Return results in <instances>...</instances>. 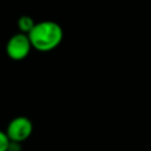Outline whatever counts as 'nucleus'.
Returning <instances> with one entry per match:
<instances>
[{
	"label": "nucleus",
	"mask_w": 151,
	"mask_h": 151,
	"mask_svg": "<svg viewBox=\"0 0 151 151\" xmlns=\"http://www.w3.org/2000/svg\"><path fill=\"white\" fill-rule=\"evenodd\" d=\"M28 38L34 50L39 52H50L60 45L64 38V31L58 22L44 20L35 24Z\"/></svg>",
	"instance_id": "nucleus-1"
},
{
	"label": "nucleus",
	"mask_w": 151,
	"mask_h": 151,
	"mask_svg": "<svg viewBox=\"0 0 151 151\" xmlns=\"http://www.w3.org/2000/svg\"><path fill=\"white\" fill-rule=\"evenodd\" d=\"M32 48L33 47L28 35L19 32L8 39L6 44V54L9 59L20 61L28 57Z\"/></svg>",
	"instance_id": "nucleus-2"
},
{
	"label": "nucleus",
	"mask_w": 151,
	"mask_h": 151,
	"mask_svg": "<svg viewBox=\"0 0 151 151\" xmlns=\"http://www.w3.org/2000/svg\"><path fill=\"white\" fill-rule=\"evenodd\" d=\"M5 132L11 142L21 144L31 137L33 132V124L29 118L25 116H18L8 123Z\"/></svg>",
	"instance_id": "nucleus-3"
},
{
	"label": "nucleus",
	"mask_w": 151,
	"mask_h": 151,
	"mask_svg": "<svg viewBox=\"0 0 151 151\" xmlns=\"http://www.w3.org/2000/svg\"><path fill=\"white\" fill-rule=\"evenodd\" d=\"M17 24H18V27H19L20 32L28 35L29 32L34 28V26H35L37 22H34L33 18L29 17V15H21V17L18 19V22H17Z\"/></svg>",
	"instance_id": "nucleus-4"
},
{
	"label": "nucleus",
	"mask_w": 151,
	"mask_h": 151,
	"mask_svg": "<svg viewBox=\"0 0 151 151\" xmlns=\"http://www.w3.org/2000/svg\"><path fill=\"white\" fill-rule=\"evenodd\" d=\"M9 143H11V140L8 139L6 132L0 130V151H8Z\"/></svg>",
	"instance_id": "nucleus-5"
},
{
	"label": "nucleus",
	"mask_w": 151,
	"mask_h": 151,
	"mask_svg": "<svg viewBox=\"0 0 151 151\" xmlns=\"http://www.w3.org/2000/svg\"><path fill=\"white\" fill-rule=\"evenodd\" d=\"M8 151H21L20 143L11 142V143H9V147H8Z\"/></svg>",
	"instance_id": "nucleus-6"
}]
</instances>
